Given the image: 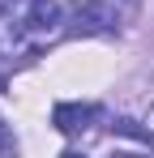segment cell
<instances>
[{"label": "cell", "mask_w": 154, "mask_h": 158, "mask_svg": "<svg viewBox=\"0 0 154 158\" xmlns=\"http://www.w3.org/2000/svg\"><path fill=\"white\" fill-rule=\"evenodd\" d=\"M94 120H103V107L94 103H56V111H51V124L64 137H81Z\"/></svg>", "instance_id": "3957f363"}, {"label": "cell", "mask_w": 154, "mask_h": 158, "mask_svg": "<svg viewBox=\"0 0 154 158\" xmlns=\"http://www.w3.org/2000/svg\"><path fill=\"white\" fill-rule=\"evenodd\" d=\"M64 17H69V34H111L120 22L116 9L103 0H69Z\"/></svg>", "instance_id": "7a4b0ae2"}, {"label": "cell", "mask_w": 154, "mask_h": 158, "mask_svg": "<svg viewBox=\"0 0 154 158\" xmlns=\"http://www.w3.org/2000/svg\"><path fill=\"white\" fill-rule=\"evenodd\" d=\"M69 34V17L56 0H4L0 4V69L34 64Z\"/></svg>", "instance_id": "6da1fadb"}, {"label": "cell", "mask_w": 154, "mask_h": 158, "mask_svg": "<svg viewBox=\"0 0 154 158\" xmlns=\"http://www.w3.org/2000/svg\"><path fill=\"white\" fill-rule=\"evenodd\" d=\"M146 132H150V150H154V107L146 111Z\"/></svg>", "instance_id": "8992f818"}, {"label": "cell", "mask_w": 154, "mask_h": 158, "mask_svg": "<svg viewBox=\"0 0 154 158\" xmlns=\"http://www.w3.org/2000/svg\"><path fill=\"white\" fill-rule=\"evenodd\" d=\"M111 132H116V137H133V141H141V145H150V132H146V124H137V120H128V115L111 120Z\"/></svg>", "instance_id": "277c9868"}, {"label": "cell", "mask_w": 154, "mask_h": 158, "mask_svg": "<svg viewBox=\"0 0 154 158\" xmlns=\"http://www.w3.org/2000/svg\"><path fill=\"white\" fill-rule=\"evenodd\" d=\"M120 4H137V0H120Z\"/></svg>", "instance_id": "ba28073f"}, {"label": "cell", "mask_w": 154, "mask_h": 158, "mask_svg": "<svg viewBox=\"0 0 154 158\" xmlns=\"http://www.w3.org/2000/svg\"><path fill=\"white\" fill-rule=\"evenodd\" d=\"M13 150H17V137H13V128L0 120V154H13Z\"/></svg>", "instance_id": "5b68a950"}, {"label": "cell", "mask_w": 154, "mask_h": 158, "mask_svg": "<svg viewBox=\"0 0 154 158\" xmlns=\"http://www.w3.org/2000/svg\"><path fill=\"white\" fill-rule=\"evenodd\" d=\"M4 85H9V77H4V69H0V90H4Z\"/></svg>", "instance_id": "52a82bcc"}]
</instances>
